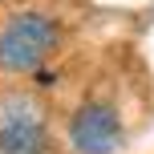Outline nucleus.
<instances>
[{
    "instance_id": "3",
    "label": "nucleus",
    "mask_w": 154,
    "mask_h": 154,
    "mask_svg": "<svg viewBox=\"0 0 154 154\" xmlns=\"http://www.w3.org/2000/svg\"><path fill=\"white\" fill-rule=\"evenodd\" d=\"M49 150V130L37 114L8 118L0 126V154H45Z\"/></svg>"
},
{
    "instance_id": "1",
    "label": "nucleus",
    "mask_w": 154,
    "mask_h": 154,
    "mask_svg": "<svg viewBox=\"0 0 154 154\" xmlns=\"http://www.w3.org/2000/svg\"><path fill=\"white\" fill-rule=\"evenodd\" d=\"M61 29L45 12H16L0 24V69L8 73H41L45 57L57 49Z\"/></svg>"
},
{
    "instance_id": "2",
    "label": "nucleus",
    "mask_w": 154,
    "mask_h": 154,
    "mask_svg": "<svg viewBox=\"0 0 154 154\" xmlns=\"http://www.w3.org/2000/svg\"><path fill=\"white\" fill-rule=\"evenodd\" d=\"M69 142L77 154H114L122 146V122L114 106H81L69 122Z\"/></svg>"
}]
</instances>
